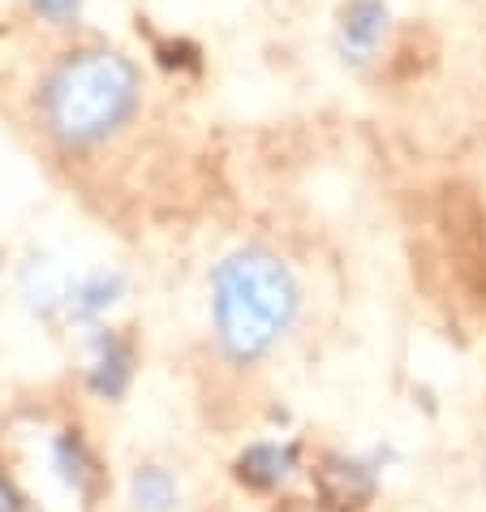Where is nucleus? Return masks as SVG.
I'll return each instance as SVG.
<instances>
[{
  "label": "nucleus",
  "instance_id": "f257e3e1",
  "mask_svg": "<svg viewBox=\"0 0 486 512\" xmlns=\"http://www.w3.org/2000/svg\"><path fill=\"white\" fill-rule=\"evenodd\" d=\"M211 336L233 366L263 362L302 310L293 267L267 246L228 254L211 272Z\"/></svg>",
  "mask_w": 486,
  "mask_h": 512
},
{
  "label": "nucleus",
  "instance_id": "f03ea898",
  "mask_svg": "<svg viewBox=\"0 0 486 512\" xmlns=\"http://www.w3.org/2000/svg\"><path fill=\"white\" fill-rule=\"evenodd\" d=\"M138 69L121 52L82 48L61 56L39 87V125L65 151H95L138 112Z\"/></svg>",
  "mask_w": 486,
  "mask_h": 512
},
{
  "label": "nucleus",
  "instance_id": "7ed1b4c3",
  "mask_svg": "<svg viewBox=\"0 0 486 512\" xmlns=\"http://www.w3.org/2000/svg\"><path fill=\"white\" fill-rule=\"evenodd\" d=\"M383 35H388V9L379 0H353L345 9V18H340V52L353 65L370 61L379 52Z\"/></svg>",
  "mask_w": 486,
  "mask_h": 512
},
{
  "label": "nucleus",
  "instance_id": "20e7f679",
  "mask_svg": "<svg viewBox=\"0 0 486 512\" xmlns=\"http://www.w3.org/2000/svg\"><path fill=\"white\" fill-rule=\"evenodd\" d=\"M134 512H173L177 508V478L164 465H138L130 482Z\"/></svg>",
  "mask_w": 486,
  "mask_h": 512
},
{
  "label": "nucleus",
  "instance_id": "39448f33",
  "mask_svg": "<svg viewBox=\"0 0 486 512\" xmlns=\"http://www.w3.org/2000/svg\"><path fill=\"white\" fill-rule=\"evenodd\" d=\"M31 9L48 22H69V18H78L82 0H31Z\"/></svg>",
  "mask_w": 486,
  "mask_h": 512
},
{
  "label": "nucleus",
  "instance_id": "423d86ee",
  "mask_svg": "<svg viewBox=\"0 0 486 512\" xmlns=\"http://www.w3.org/2000/svg\"><path fill=\"white\" fill-rule=\"evenodd\" d=\"M0 512H22V504H18V495H13V487L5 478H0Z\"/></svg>",
  "mask_w": 486,
  "mask_h": 512
}]
</instances>
